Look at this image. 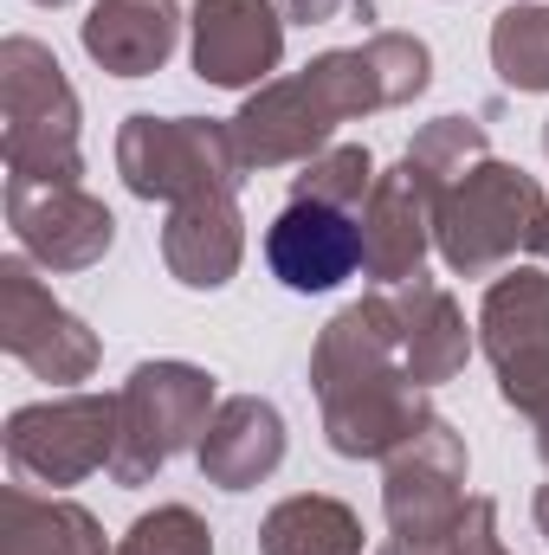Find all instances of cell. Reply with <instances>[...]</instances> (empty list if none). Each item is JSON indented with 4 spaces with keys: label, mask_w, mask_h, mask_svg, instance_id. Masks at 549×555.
<instances>
[{
    "label": "cell",
    "mask_w": 549,
    "mask_h": 555,
    "mask_svg": "<svg viewBox=\"0 0 549 555\" xmlns=\"http://www.w3.org/2000/svg\"><path fill=\"white\" fill-rule=\"evenodd\" d=\"M310 395L323 414V439L336 459H388L413 433L433 426L426 388L401 362L395 291H369L343 304L310 343Z\"/></svg>",
    "instance_id": "6da1fadb"
},
{
    "label": "cell",
    "mask_w": 549,
    "mask_h": 555,
    "mask_svg": "<svg viewBox=\"0 0 549 555\" xmlns=\"http://www.w3.org/2000/svg\"><path fill=\"white\" fill-rule=\"evenodd\" d=\"M382 111V91H375V72L362 59V46H343V52H317L304 72L272 78L259 91H246V104L227 117L233 142L246 155V168H304L310 155H323L330 137L356 117H375Z\"/></svg>",
    "instance_id": "7a4b0ae2"
},
{
    "label": "cell",
    "mask_w": 549,
    "mask_h": 555,
    "mask_svg": "<svg viewBox=\"0 0 549 555\" xmlns=\"http://www.w3.org/2000/svg\"><path fill=\"white\" fill-rule=\"evenodd\" d=\"M0 155L13 181H78L85 175V111L52 59V46L13 33L0 39Z\"/></svg>",
    "instance_id": "3957f363"
},
{
    "label": "cell",
    "mask_w": 549,
    "mask_h": 555,
    "mask_svg": "<svg viewBox=\"0 0 549 555\" xmlns=\"http://www.w3.org/2000/svg\"><path fill=\"white\" fill-rule=\"evenodd\" d=\"M544 181L524 175L518 162L485 155L465 168L439 201H433V253L446 259L452 278H498L518 253H531L544 227Z\"/></svg>",
    "instance_id": "277c9868"
},
{
    "label": "cell",
    "mask_w": 549,
    "mask_h": 555,
    "mask_svg": "<svg viewBox=\"0 0 549 555\" xmlns=\"http://www.w3.org/2000/svg\"><path fill=\"white\" fill-rule=\"evenodd\" d=\"M220 408V388L194 362H137L130 382L117 388V452H111V485L142 491L155 485L181 452L201 446L207 420Z\"/></svg>",
    "instance_id": "5b68a950"
},
{
    "label": "cell",
    "mask_w": 549,
    "mask_h": 555,
    "mask_svg": "<svg viewBox=\"0 0 549 555\" xmlns=\"http://www.w3.org/2000/svg\"><path fill=\"white\" fill-rule=\"evenodd\" d=\"M117 175L137 201H201V194H240V181L253 175L233 124L220 117H155L137 111L117 130Z\"/></svg>",
    "instance_id": "8992f818"
},
{
    "label": "cell",
    "mask_w": 549,
    "mask_h": 555,
    "mask_svg": "<svg viewBox=\"0 0 549 555\" xmlns=\"http://www.w3.org/2000/svg\"><path fill=\"white\" fill-rule=\"evenodd\" d=\"M7 465L20 485H46V491H65V485H85L91 472H111V452H117V395H52V401H26L7 414Z\"/></svg>",
    "instance_id": "52a82bcc"
},
{
    "label": "cell",
    "mask_w": 549,
    "mask_h": 555,
    "mask_svg": "<svg viewBox=\"0 0 549 555\" xmlns=\"http://www.w3.org/2000/svg\"><path fill=\"white\" fill-rule=\"evenodd\" d=\"M465 439L433 420L426 433H413L401 452L382 459V517H388V543L408 550H446V537L465 517Z\"/></svg>",
    "instance_id": "ba28073f"
},
{
    "label": "cell",
    "mask_w": 549,
    "mask_h": 555,
    "mask_svg": "<svg viewBox=\"0 0 549 555\" xmlns=\"http://www.w3.org/2000/svg\"><path fill=\"white\" fill-rule=\"evenodd\" d=\"M0 349L20 369H33L39 382H52V388L91 382L98 356H104L98 330L52 297V284L39 278V266L26 253L0 259Z\"/></svg>",
    "instance_id": "9c48e42d"
},
{
    "label": "cell",
    "mask_w": 549,
    "mask_h": 555,
    "mask_svg": "<svg viewBox=\"0 0 549 555\" xmlns=\"http://www.w3.org/2000/svg\"><path fill=\"white\" fill-rule=\"evenodd\" d=\"M7 227L39 272H91L117 246V214L85 194V181H13L7 175Z\"/></svg>",
    "instance_id": "30bf717a"
},
{
    "label": "cell",
    "mask_w": 549,
    "mask_h": 555,
    "mask_svg": "<svg viewBox=\"0 0 549 555\" xmlns=\"http://www.w3.org/2000/svg\"><path fill=\"white\" fill-rule=\"evenodd\" d=\"M194 78L214 91H259L284 65V7L278 0H194L188 13Z\"/></svg>",
    "instance_id": "8fae6325"
},
{
    "label": "cell",
    "mask_w": 549,
    "mask_h": 555,
    "mask_svg": "<svg viewBox=\"0 0 549 555\" xmlns=\"http://www.w3.org/2000/svg\"><path fill=\"white\" fill-rule=\"evenodd\" d=\"M266 266L284 291L323 297L343 278L362 272V214L317 207V201H284L266 227Z\"/></svg>",
    "instance_id": "7c38bea8"
},
{
    "label": "cell",
    "mask_w": 549,
    "mask_h": 555,
    "mask_svg": "<svg viewBox=\"0 0 549 555\" xmlns=\"http://www.w3.org/2000/svg\"><path fill=\"white\" fill-rule=\"evenodd\" d=\"M426 253H433V188L408 162H395L375 175V194L362 207V272L375 278V291H395L420 278Z\"/></svg>",
    "instance_id": "4fadbf2b"
},
{
    "label": "cell",
    "mask_w": 549,
    "mask_h": 555,
    "mask_svg": "<svg viewBox=\"0 0 549 555\" xmlns=\"http://www.w3.org/2000/svg\"><path fill=\"white\" fill-rule=\"evenodd\" d=\"M162 266L181 291H227L246 266V214L240 194L175 201L162 220Z\"/></svg>",
    "instance_id": "5bb4252c"
},
{
    "label": "cell",
    "mask_w": 549,
    "mask_h": 555,
    "mask_svg": "<svg viewBox=\"0 0 549 555\" xmlns=\"http://www.w3.org/2000/svg\"><path fill=\"white\" fill-rule=\"evenodd\" d=\"M181 0H91V13L78 20L85 59L111 78H149L175 59L181 46Z\"/></svg>",
    "instance_id": "9a60e30c"
},
{
    "label": "cell",
    "mask_w": 549,
    "mask_h": 555,
    "mask_svg": "<svg viewBox=\"0 0 549 555\" xmlns=\"http://www.w3.org/2000/svg\"><path fill=\"white\" fill-rule=\"evenodd\" d=\"M194 465L220 491H259L284 465V414L266 395H227L194 446Z\"/></svg>",
    "instance_id": "2e32d148"
},
{
    "label": "cell",
    "mask_w": 549,
    "mask_h": 555,
    "mask_svg": "<svg viewBox=\"0 0 549 555\" xmlns=\"http://www.w3.org/2000/svg\"><path fill=\"white\" fill-rule=\"evenodd\" d=\"M395 323H401V362L426 395L465 375V362L478 349V336H472L478 323H465V310L446 284H433L426 272L395 284Z\"/></svg>",
    "instance_id": "e0dca14e"
},
{
    "label": "cell",
    "mask_w": 549,
    "mask_h": 555,
    "mask_svg": "<svg viewBox=\"0 0 549 555\" xmlns=\"http://www.w3.org/2000/svg\"><path fill=\"white\" fill-rule=\"evenodd\" d=\"M0 555H111L104 550V524L59 498V491H33V485H7L0 491Z\"/></svg>",
    "instance_id": "ac0fdd59"
},
{
    "label": "cell",
    "mask_w": 549,
    "mask_h": 555,
    "mask_svg": "<svg viewBox=\"0 0 549 555\" xmlns=\"http://www.w3.org/2000/svg\"><path fill=\"white\" fill-rule=\"evenodd\" d=\"M259 555H369L362 517L330 491H291L259 524Z\"/></svg>",
    "instance_id": "d6986e66"
},
{
    "label": "cell",
    "mask_w": 549,
    "mask_h": 555,
    "mask_svg": "<svg viewBox=\"0 0 549 555\" xmlns=\"http://www.w3.org/2000/svg\"><path fill=\"white\" fill-rule=\"evenodd\" d=\"M537 343H549V266H505L478 304V349L498 369Z\"/></svg>",
    "instance_id": "ffe728a7"
},
{
    "label": "cell",
    "mask_w": 549,
    "mask_h": 555,
    "mask_svg": "<svg viewBox=\"0 0 549 555\" xmlns=\"http://www.w3.org/2000/svg\"><path fill=\"white\" fill-rule=\"evenodd\" d=\"M491 72L511 91H524V98L549 91V7L544 0H511L491 20Z\"/></svg>",
    "instance_id": "44dd1931"
},
{
    "label": "cell",
    "mask_w": 549,
    "mask_h": 555,
    "mask_svg": "<svg viewBox=\"0 0 549 555\" xmlns=\"http://www.w3.org/2000/svg\"><path fill=\"white\" fill-rule=\"evenodd\" d=\"M491 155V137H485V124L478 117H433V124H420L413 130V142H408V162L413 175L433 188V201L465 175V168H478Z\"/></svg>",
    "instance_id": "7402d4cb"
},
{
    "label": "cell",
    "mask_w": 549,
    "mask_h": 555,
    "mask_svg": "<svg viewBox=\"0 0 549 555\" xmlns=\"http://www.w3.org/2000/svg\"><path fill=\"white\" fill-rule=\"evenodd\" d=\"M375 155L362 142H330L323 155L304 162V175H291V201H317V207H343V214H362L369 194H375Z\"/></svg>",
    "instance_id": "603a6c76"
},
{
    "label": "cell",
    "mask_w": 549,
    "mask_h": 555,
    "mask_svg": "<svg viewBox=\"0 0 549 555\" xmlns=\"http://www.w3.org/2000/svg\"><path fill=\"white\" fill-rule=\"evenodd\" d=\"M362 59L375 72V91H382V111H401L413 104L426 85H433V52L420 33H369L362 39Z\"/></svg>",
    "instance_id": "cb8c5ba5"
},
{
    "label": "cell",
    "mask_w": 549,
    "mask_h": 555,
    "mask_svg": "<svg viewBox=\"0 0 549 555\" xmlns=\"http://www.w3.org/2000/svg\"><path fill=\"white\" fill-rule=\"evenodd\" d=\"M111 555H214V530L194 504H155L111 543Z\"/></svg>",
    "instance_id": "d4e9b609"
},
{
    "label": "cell",
    "mask_w": 549,
    "mask_h": 555,
    "mask_svg": "<svg viewBox=\"0 0 549 555\" xmlns=\"http://www.w3.org/2000/svg\"><path fill=\"white\" fill-rule=\"evenodd\" d=\"M498 395L511 414H524L531 426L549 420V343L537 349H518L511 362H498Z\"/></svg>",
    "instance_id": "484cf974"
},
{
    "label": "cell",
    "mask_w": 549,
    "mask_h": 555,
    "mask_svg": "<svg viewBox=\"0 0 549 555\" xmlns=\"http://www.w3.org/2000/svg\"><path fill=\"white\" fill-rule=\"evenodd\" d=\"M439 555H511L505 537H498V504L491 498H465V517H459V530L446 537Z\"/></svg>",
    "instance_id": "4316f807"
},
{
    "label": "cell",
    "mask_w": 549,
    "mask_h": 555,
    "mask_svg": "<svg viewBox=\"0 0 549 555\" xmlns=\"http://www.w3.org/2000/svg\"><path fill=\"white\" fill-rule=\"evenodd\" d=\"M284 7V20H297V26H323V20H336L349 0H278Z\"/></svg>",
    "instance_id": "83f0119b"
},
{
    "label": "cell",
    "mask_w": 549,
    "mask_h": 555,
    "mask_svg": "<svg viewBox=\"0 0 549 555\" xmlns=\"http://www.w3.org/2000/svg\"><path fill=\"white\" fill-rule=\"evenodd\" d=\"M531 517H537V530H544V543H549V485L537 491V504H531Z\"/></svg>",
    "instance_id": "f1b7e54d"
},
{
    "label": "cell",
    "mask_w": 549,
    "mask_h": 555,
    "mask_svg": "<svg viewBox=\"0 0 549 555\" xmlns=\"http://www.w3.org/2000/svg\"><path fill=\"white\" fill-rule=\"evenodd\" d=\"M531 253H537V259L549 266V207H544V227H537V240H531Z\"/></svg>",
    "instance_id": "f546056e"
},
{
    "label": "cell",
    "mask_w": 549,
    "mask_h": 555,
    "mask_svg": "<svg viewBox=\"0 0 549 555\" xmlns=\"http://www.w3.org/2000/svg\"><path fill=\"white\" fill-rule=\"evenodd\" d=\"M537 459H544V465H549V420H544V426H537Z\"/></svg>",
    "instance_id": "4dcf8cb0"
},
{
    "label": "cell",
    "mask_w": 549,
    "mask_h": 555,
    "mask_svg": "<svg viewBox=\"0 0 549 555\" xmlns=\"http://www.w3.org/2000/svg\"><path fill=\"white\" fill-rule=\"evenodd\" d=\"M33 7H72V0H33Z\"/></svg>",
    "instance_id": "1f68e13d"
},
{
    "label": "cell",
    "mask_w": 549,
    "mask_h": 555,
    "mask_svg": "<svg viewBox=\"0 0 549 555\" xmlns=\"http://www.w3.org/2000/svg\"><path fill=\"white\" fill-rule=\"evenodd\" d=\"M544 155H549V117H544Z\"/></svg>",
    "instance_id": "d6a6232c"
}]
</instances>
